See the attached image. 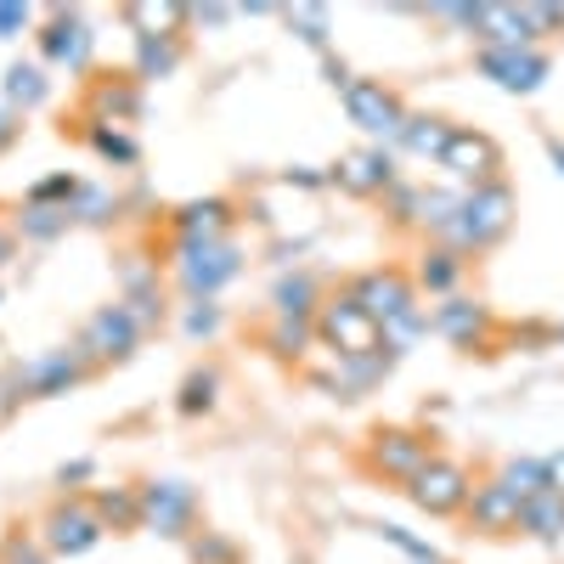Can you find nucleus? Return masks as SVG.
<instances>
[{
	"instance_id": "1",
	"label": "nucleus",
	"mask_w": 564,
	"mask_h": 564,
	"mask_svg": "<svg viewBox=\"0 0 564 564\" xmlns=\"http://www.w3.org/2000/svg\"><path fill=\"white\" fill-rule=\"evenodd\" d=\"M508 226H513V198H508L502 181H491V186H475L441 231H446L457 249H491Z\"/></svg>"
},
{
	"instance_id": "2",
	"label": "nucleus",
	"mask_w": 564,
	"mask_h": 564,
	"mask_svg": "<svg viewBox=\"0 0 564 564\" xmlns=\"http://www.w3.org/2000/svg\"><path fill=\"white\" fill-rule=\"evenodd\" d=\"M316 334L334 345L339 356H379V350H390V345H384V327L372 322L350 294H345V300H327V305L316 311Z\"/></svg>"
},
{
	"instance_id": "3",
	"label": "nucleus",
	"mask_w": 564,
	"mask_h": 564,
	"mask_svg": "<svg viewBox=\"0 0 564 564\" xmlns=\"http://www.w3.org/2000/svg\"><path fill=\"white\" fill-rule=\"evenodd\" d=\"M430 463H435L430 435H412V430H372L367 435V468H372V475H384V480L412 486Z\"/></svg>"
},
{
	"instance_id": "4",
	"label": "nucleus",
	"mask_w": 564,
	"mask_h": 564,
	"mask_svg": "<svg viewBox=\"0 0 564 564\" xmlns=\"http://www.w3.org/2000/svg\"><path fill=\"white\" fill-rule=\"evenodd\" d=\"M345 113H350V124H361L367 135H401V124H406V108H401V97L384 85V79H350L345 90Z\"/></svg>"
},
{
	"instance_id": "5",
	"label": "nucleus",
	"mask_w": 564,
	"mask_h": 564,
	"mask_svg": "<svg viewBox=\"0 0 564 564\" xmlns=\"http://www.w3.org/2000/svg\"><path fill=\"white\" fill-rule=\"evenodd\" d=\"M186 294L198 300H215L231 276H238V249L231 243H181V260H175Z\"/></svg>"
},
{
	"instance_id": "6",
	"label": "nucleus",
	"mask_w": 564,
	"mask_h": 564,
	"mask_svg": "<svg viewBox=\"0 0 564 564\" xmlns=\"http://www.w3.org/2000/svg\"><path fill=\"white\" fill-rule=\"evenodd\" d=\"M441 170H452L457 181H475V186H491L497 170H502V148L486 135V130H452L446 153H441Z\"/></svg>"
},
{
	"instance_id": "7",
	"label": "nucleus",
	"mask_w": 564,
	"mask_h": 564,
	"mask_svg": "<svg viewBox=\"0 0 564 564\" xmlns=\"http://www.w3.org/2000/svg\"><path fill=\"white\" fill-rule=\"evenodd\" d=\"M193 486H181V480H153V486H141V525H153L159 536H186V525H193Z\"/></svg>"
},
{
	"instance_id": "8",
	"label": "nucleus",
	"mask_w": 564,
	"mask_h": 564,
	"mask_svg": "<svg viewBox=\"0 0 564 564\" xmlns=\"http://www.w3.org/2000/svg\"><path fill=\"white\" fill-rule=\"evenodd\" d=\"M406 491H412V502H417V508H430V513H463V508H468V497H475V480H468L457 463L435 457V463L423 468V475H417Z\"/></svg>"
},
{
	"instance_id": "9",
	"label": "nucleus",
	"mask_w": 564,
	"mask_h": 564,
	"mask_svg": "<svg viewBox=\"0 0 564 564\" xmlns=\"http://www.w3.org/2000/svg\"><path fill=\"white\" fill-rule=\"evenodd\" d=\"M97 536H102V520H97V508L90 502H79V497H68V502H57L52 513H45V547L52 553H85V547H97Z\"/></svg>"
},
{
	"instance_id": "10",
	"label": "nucleus",
	"mask_w": 564,
	"mask_h": 564,
	"mask_svg": "<svg viewBox=\"0 0 564 564\" xmlns=\"http://www.w3.org/2000/svg\"><path fill=\"white\" fill-rule=\"evenodd\" d=\"M135 339H141V322H135L124 305H102L97 316L85 322L79 350H85V356H97V361H124V356L135 350Z\"/></svg>"
},
{
	"instance_id": "11",
	"label": "nucleus",
	"mask_w": 564,
	"mask_h": 564,
	"mask_svg": "<svg viewBox=\"0 0 564 564\" xmlns=\"http://www.w3.org/2000/svg\"><path fill=\"white\" fill-rule=\"evenodd\" d=\"M350 300H356L372 322H379V327H384V322H395L401 311H412V305H417V300H412V282H406L401 271H390V265H384V271H367V276H356Z\"/></svg>"
},
{
	"instance_id": "12",
	"label": "nucleus",
	"mask_w": 564,
	"mask_h": 564,
	"mask_svg": "<svg viewBox=\"0 0 564 564\" xmlns=\"http://www.w3.org/2000/svg\"><path fill=\"white\" fill-rule=\"evenodd\" d=\"M79 379H85V356L79 350H52V356H40L18 372V390L34 395V401H52V395H68Z\"/></svg>"
},
{
	"instance_id": "13",
	"label": "nucleus",
	"mask_w": 564,
	"mask_h": 564,
	"mask_svg": "<svg viewBox=\"0 0 564 564\" xmlns=\"http://www.w3.org/2000/svg\"><path fill=\"white\" fill-rule=\"evenodd\" d=\"M480 74L497 79L502 90H520V97H531V90L547 79V57L531 52V45H520V52H486V45H480Z\"/></svg>"
},
{
	"instance_id": "14",
	"label": "nucleus",
	"mask_w": 564,
	"mask_h": 564,
	"mask_svg": "<svg viewBox=\"0 0 564 564\" xmlns=\"http://www.w3.org/2000/svg\"><path fill=\"white\" fill-rule=\"evenodd\" d=\"M468 525L475 531H491V536H502V531H520V520H525V502L513 497L502 480H486V486H475V497H468Z\"/></svg>"
},
{
	"instance_id": "15",
	"label": "nucleus",
	"mask_w": 564,
	"mask_h": 564,
	"mask_svg": "<svg viewBox=\"0 0 564 564\" xmlns=\"http://www.w3.org/2000/svg\"><path fill=\"white\" fill-rule=\"evenodd\" d=\"M40 52L79 74L90 63V29H85V18L79 12H52V23L40 29Z\"/></svg>"
},
{
	"instance_id": "16",
	"label": "nucleus",
	"mask_w": 564,
	"mask_h": 564,
	"mask_svg": "<svg viewBox=\"0 0 564 564\" xmlns=\"http://www.w3.org/2000/svg\"><path fill=\"white\" fill-rule=\"evenodd\" d=\"M334 181L345 186V193H356V198H372V193H390L395 164H390V153H350L334 170Z\"/></svg>"
},
{
	"instance_id": "17",
	"label": "nucleus",
	"mask_w": 564,
	"mask_h": 564,
	"mask_svg": "<svg viewBox=\"0 0 564 564\" xmlns=\"http://www.w3.org/2000/svg\"><path fill=\"white\" fill-rule=\"evenodd\" d=\"M226 226H231V209L220 198H198L181 209V243H226Z\"/></svg>"
},
{
	"instance_id": "18",
	"label": "nucleus",
	"mask_w": 564,
	"mask_h": 564,
	"mask_svg": "<svg viewBox=\"0 0 564 564\" xmlns=\"http://www.w3.org/2000/svg\"><path fill=\"white\" fill-rule=\"evenodd\" d=\"M452 130H457V124H446V119H435V113H430V119H423V113L412 119V113H406V124H401V135H395V141H401L406 153H417V159H435V164H441V153H446Z\"/></svg>"
},
{
	"instance_id": "19",
	"label": "nucleus",
	"mask_w": 564,
	"mask_h": 564,
	"mask_svg": "<svg viewBox=\"0 0 564 564\" xmlns=\"http://www.w3.org/2000/svg\"><path fill=\"white\" fill-rule=\"evenodd\" d=\"M435 334H446L452 345H475V339L486 334V311H480L475 300H446V305L435 311Z\"/></svg>"
},
{
	"instance_id": "20",
	"label": "nucleus",
	"mask_w": 564,
	"mask_h": 564,
	"mask_svg": "<svg viewBox=\"0 0 564 564\" xmlns=\"http://www.w3.org/2000/svg\"><path fill=\"white\" fill-rule=\"evenodd\" d=\"M520 531H531V536H542V542H558V536H564V497H558V491L531 497V502H525Z\"/></svg>"
},
{
	"instance_id": "21",
	"label": "nucleus",
	"mask_w": 564,
	"mask_h": 564,
	"mask_svg": "<svg viewBox=\"0 0 564 564\" xmlns=\"http://www.w3.org/2000/svg\"><path fill=\"white\" fill-rule=\"evenodd\" d=\"M497 480H502L513 497H520V502H531V497L547 491V468H542V457H508Z\"/></svg>"
},
{
	"instance_id": "22",
	"label": "nucleus",
	"mask_w": 564,
	"mask_h": 564,
	"mask_svg": "<svg viewBox=\"0 0 564 564\" xmlns=\"http://www.w3.org/2000/svg\"><path fill=\"white\" fill-rule=\"evenodd\" d=\"M135 52H141V79H164V74H175V63H181L175 34H141Z\"/></svg>"
},
{
	"instance_id": "23",
	"label": "nucleus",
	"mask_w": 564,
	"mask_h": 564,
	"mask_svg": "<svg viewBox=\"0 0 564 564\" xmlns=\"http://www.w3.org/2000/svg\"><path fill=\"white\" fill-rule=\"evenodd\" d=\"M311 300H316V282H311L305 271H300V276H282L276 289H271V305H276L282 316H300V322H311V311H316Z\"/></svg>"
},
{
	"instance_id": "24",
	"label": "nucleus",
	"mask_w": 564,
	"mask_h": 564,
	"mask_svg": "<svg viewBox=\"0 0 564 564\" xmlns=\"http://www.w3.org/2000/svg\"><path fill=\"white\" fill-rule=\"evenodd\" d=\"M97 520H102V531L113 525V531H130V525H141V491H102L97 502Z\"/></svg>"
},
{
	"instance_id": "25",
	"label": "nucleus",
	"mask_w": 564,
	"mask_h": 564,
	"mask_svg": "<svg viewBox=\"0 0 564 564\" xmlns=\"http://www.w3.org/2000/svg\"><path fill=\"white\" fill-rule=\"evenodd\" d=\"M45 90H52V85H45V74H40L34 63H12V68H7V102H18V108H40V102H45Z\"/></svg>"
},
{
	"instance_id": "26",
	"label": "nucleus",
	"mask_w": 564,
	"mask_h": 564,
	"mask_svg": "<svg viewBox=\"0 0 564 564\" xmlns=\"http://www.w3.org/2000/svg\"><path fill=\"white\" fill-rule=\"evenodd\" d=\"M311 334H316V322H300V316H282V322L271 327V334H265V345H271L276 356H305Z\"/></svg>"
},
{
	"instance_id": "27",
	"label": "nucleus",
	"mask_w": 564,
	"mask_h": 564,
	"mask_svg": "<svg viewBox=\"0 0 564 564\" xmlns=\"http://www.w3.org/2000/svg\"><path fill=\"white\" fill-rule=\"evenodd\" d=\"M68 215L74 209H57V204H23V238H57Z\"/></svg>"
},
{
	"instance_id": "28",
	"label": "nucleus",
	"mask_w": 564,
	"mask_h": 564,
	"mask_svg": "<svg viewBox=\"0 0 564 564\" xmlns=\"http://www.w3.org/2000/svg\"><path fill=\"white\" fill-rule=\"evenodd\" d=\"M457 276H463V260H457L452 249H435L430 260H423V289H435V294H441V289H452Z\"/></svg>"
},
{
	"instance_id": "29",
	"label": "nucleus",
	"mask_w": 564,
	"mask_h": 564,
	"mask_svg": "<svg viewBox=\"0 0 564 564\" xmlns=\"http://www.w3.org/2000/svg\"><path fill=\"white\" fill-rule=\"evenodd\" d=\"M215 406V372H193L181 384V412H209Z\"/></svg>"
},
{
	"instance_id": "30",
	"label": "nucleus",
	"mask_w": 564,
	"mask_h": 564,
	"mask_svg": "<svg viewBox=\"0 0 564 564\" xmlns=\"http://www.w3.org/2000/svg\"><path fill=\"white\" fill-rule=\"evenodd\" d=\"M130 23H141V34H159L186 23V7H130Z\"/></svg>"
},
{
	"instance_id": "31",
	"label": "nucleus",
	"mask_w": 564,
	"mask_h": 564,
	"mask_svg": "<svg viewBox=\"0 0 564 564\" xmlns=\"http://www.w3.org/2000/svg\"><path fill=\"white\" fill-rule=\"evenodd\" d=\"M289 23L300 29V40H305V45H327V7H294V12H289Z\"/></svg>"
},
{
	"instance_id": "32",
	"label": "nucleus",
	"mask_w": 564,
	"mask_h": 564,
	"mask_svg": "<svg viewBox=\"0 0 564 564\" xmlns=\"http://www.w3.org/2000/svg\"><path fill=\"white\" fill-rule=\"evenodd\" d=\"M90 141H97V153H102V159H119V164L135 159V141L119 135V130H90Z\"/></svg>"
},
{
	"instance_id": "33",
	"label": "nucleus",
	"mask_w": 564,
	"mask_h": 564,
	"mask_svg": "<svg viewBox=\"0 0 564 564\" xmlns=\"http://www.w3.org/2000/svg\"><path fill=\"white\" fill-rule=\"evenodd\" d=\"M193 558H198V564H231V558H238V547L220 542V536H198V542H193Z\"/></svg>"
},
{
	"instance_id": "34",
	"label": "nucleus",
	"mask_w": 564,
	"mask_h": 564,
	"mask_svg": "<svg viewBox=\"0 0 564 564\" xmlns=\"http://www.w3.org/2000/svg\"><path fill=\"white\" fill-rule=\"evenodd\" d=\"M215 327H220V311H215L209 300H204V305H193V311H186V334H193V339H209Z\"/></svg>"
},
{
	"instance_id": "35",
	"label": "nucleus",
	"mask_w": 564,
	"mask_h": 564,
	"mask_svg": "<svg viewBox=\"0 0 564 564\" xmlns=\"http://www.w3.org/2000/svg\"><path fill=\"white\" fill-rule=\"evenodd\" d=\"M520 12H525L531 34H553V29H564V7H520Z\"/></svg>"
},
{
	"instance_id": "36",
	"label": "nucleus",
	"mask_w": 564,
	"mask_h": 564,
	"mask_svg": "<svg viewBox=\"0 0 564 564\" xmlns=\"http://www.w3.org/2000/svg\"><path fill=\"white\" fill-rule=\"evenodd\" d=\"M79 220H108V198L102 193H90V186H79Z\"/></svg>"
},
{
	"instance_id": "37",
	"label": "nucleus",
	"mask_w": 564,
	"mask_h": 564,
	"mask_svg": "<svg viewBox=\"0 0 564 564\" xmlns=\"http://www.w3.org/2000/svg\"><path fill=\"white\" fill-rule=\"evenodd\" d=\"M29 18H34L29 7H0V40H12L18 29H29Z\"/></svg>"
},
{
	"instance_id": "38",
	"label": "nucleus",
	"mask_w": 564,
	"mask_h": 564,
	"mask_svg": "<svg viewBox=\"0 0 564 564\" xmlns=\"http://www.w3.org/2000/svg\"><path fill=\"white\" fill-rule=\"evenodd\" d=\"M542 468H547V491H558V497H564V452L542 457Z\"/></svg>"
},
{
	"instance_id": "39",
	"label": "nucleus",
	"mask_w": 564,
	"mask_h": 564,
	"mask_svg": "<svg viewBox=\"0 0 564 564\" xmlns=\"http://www.w3.org/2000/svg\"><path fill=\"white\" fill-rule=\"evenodd\" d=\"M0 564H45V558H34L23 542H7V553H0Z\"/></svg>"
},
{
	"instance_id": "40",
	"label": "nucleus",
	"mask_w": 564,
	"mask_h": 564,
	"mask_svg": "<svg viewBox=\"0 0 564 564\" xmlns=\"http://www.w3.org/2000/svg\"><path fill=\"white\" fill-rule=\"evenodd\" d=\"M186 18H198V23H226L231 7H198V12H186Z\"/></svg>"
},
{
	"instance_id": "41",
	"label": "nucleus",
	"mask_w": 564,
	"mask_h": 564,
	"mask_svg": "<svg viewBox=\"0 0 564 564\" xmlns=\"http://www.w3.org/2000/svg\"><path fill=\"white\" fill-rule=\"evenodd\" d=\"M12 135H18V119H12L7 108H0V148H12Z\"/></svg>"
},
{
	"instance_id": "42",
	"label": "nucleus",
	"mask_w": 564,
	"mask_h": 564,
	"mask_svg": "<svg viewBox=\"0 0 564 564\" xmlns=\"http://www.w3.org/2000/svg\"><path fill=\"white\" fill-rule=\"evenodd\" d=\"M12 249H18V238H12V226H0V265L12 260Z\"/></svg>"
},
{
	"instance_id": "43",
	"label": "nucleus",
	"mask_w": 564,
	"mask_h": 564,
	"mask_svg": "<svg viewBox=\"0 0 564 564\" xmlns=\"http://www.w3.org/2000/svg\"><path fill=\"white\" fill-rule=\"evenodd\" d=\"M547 153H553V164H558V175H564V141H547Z\"/></svg>"
}]
</instances>
